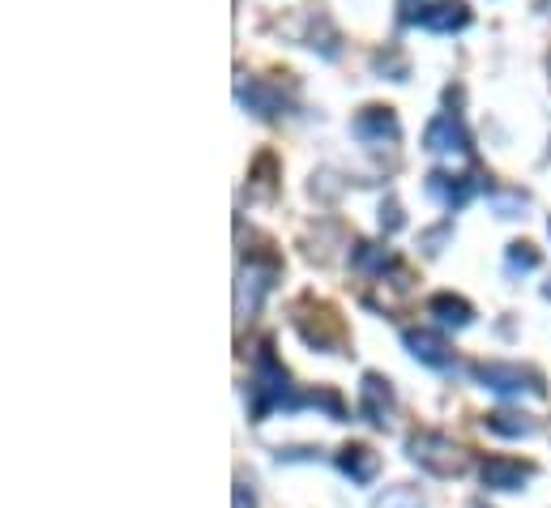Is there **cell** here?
<instances>
[{"mask_svg": "<svg viewBox=\"0 0 551 508\" xmlns=\"http://www.w3.org/2000/svg\"><path fill=\"white\" fill-rule=\"evenodd\" d=\"M406 346L423 359V363H432V368H449V346H445V338H436V333H428V329H411L406 333Z\"/></svg>", "mask_w": 551, "mask_h": 508, "instance_id": "277c9868", "label": "cell"}, {"mask_svg": "<svg viewBox=\"0 0 551 508\" xmlns=\"http://www.w3.org/2000/svg\"><path fill=\"white\" fill-rule=\"evenodd\" d=\"M359 410H364V419L368 423H389L393 415V389H389V380L381 376H364V402H359Z\"/></svg>", "mask_w": 551, "mask_h": 508, "instance_id": "7a4b0ae2", "label": "cell"}, {"mask_svg": "<svg viewBox=\"0 0 551 508\" xmlns=\"http://www.w3.org/2000/svg\"><path fill=\"white\" fill-rule=\"evenodd\" d=\"M466 22H470L466 5H436L432 13H419V26H428V30H453V26H466Z\"/></svg>", "mask_w": 551, "mask_h": 508, "instance_id": "52a82bcc", "label": "cell"}, {"mask_svg": "<svg viewBox=\"0 0 551 508\" xmlns=\"http://www.w3.org/2000/svg\"><path fill=\"white\" fill-rule=\"evenodd\" d=\"M338 466L351 474L355 483H372V474H376V466H381V457H376L372 449H364V444H346L342 457H338Z\"/></svg>", "mask_w": 551, "mask_h": 508, "instance_id": "5b68a950", "label": "cell"}, {"mask_svg": "<svg viewBox=\"0 0 551 508\" xmlns=\"http://www.w3.org/2000/svg\"><path fill=\"white\" fill-rule=\"evenodd\" d=\"M235 508H253V496H248V491L240 487V491H235Z\"/></svg>", "mask_w": 551, "mask_h": 508, "instance_id": "8fae6325", "label": "cell"}, {"mask_svg": "<svg viewBox=\"0 0 551 508\" xmlns=\"http://www.w3.org/2000/svg\"><path fill=\"white\" fill-rule=\"evenodd\" d=\"M411 453H415V462L428 466L432 474H458L462 470L458 449H453L449 440H440V436H415L411 440Z\"/></svg>", "mask_w": 551, "mask_h": 508, "instance_id": "6da1fadb", "label": "cell"}, {"mask_svg": "<svg viewBox=\"0 0 551 508\" xmlns=\"http://www.w3.org/2000/svg\"><path fill=\"white\" fill-rule=\"evenodd\" d=\"M432 312H440V321H445V325H466L470 321V308L462 304V299H453V295H436Z\"/></svg>", "mask_w": 551, "mask_h": 508, "instance_id": "9c48e42d", "label": "cell"}, {"mask_svg": "<svg viewBox=\"0 0 551 508\" xmlns=\"http://www.w3.org/2000/svg\"><path fill=\"white\" fill-rule=\"evenodd\" d=\"M487 427H492V432H500V436H526V432H530L526 415H522V419H517V415H487Z\"/></svg>", "mask_w": 551, "mask_h": 508, "instance_id": "30bf717a", "label": "cell"}, {"mask_svg": "<svg viewBox=\"0 0 551 508\" xmlns=\"http://www.w3.org/2000/svg\"><path fill=\"white\" fill-rule=\"evenodd\" d=\"M428 146L432 150H462V129L453 124V116H440L428 129Z\"/></svg>", "mask_w": 551, "mask_h": 508, "instance_id": "ba28073f", "label": "cell"}, {"mask_svg": "<svg viewBox=\"0 0 551 508\" xmlns=\"http://www.w3.org/2000/svg\"><path fill=\"white\" fill-rule=\"evenodd\" d=\"M530 479V466L526 462H513V457H492V462H483V483L496 487V491H513Z\"/></svg>", "mask_w": 551, "mask_h": 508, "instance_id": "3957f363", "label": "cell"}, {"mask_svg": "<svg viewBox=\"0 0 551 508\" xmlns=\"http://www.w3.org/2000/svg\"><path fill=\"white\" fill-rule=\"evenodd\" d=\"M479 376H483L496 393H522V389L543 393L539 385H526V372H522V368H505V363H487V368H479Z\"/></svg>", "mask_w": 551, "mask_h": 508, "instance_id": "8992f818", "label": "cell"}]
</instances>
